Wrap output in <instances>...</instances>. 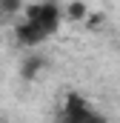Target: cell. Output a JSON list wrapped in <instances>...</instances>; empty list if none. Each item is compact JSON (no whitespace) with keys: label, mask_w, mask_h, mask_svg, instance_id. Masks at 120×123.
<instances>
[{"label":"cell","mask_w":120,"mask_h":123,"mask_svg":"<svg viewBox=\"0 0 120 123\" xmlns=\"http://www.w3.org/2000/svg\"><path fill=\"white\" fill-rule=\"evenodd\" d=\"M57 123H109L103 112H97L80 92H66L57 112Z\"/></svg>","instance_id":"6da1fadb"},{"label":"cell","mask_w":120,"mask_h":123,"mask_svg":"<svg viewBox=\"0 0 120 123\" xmlns=\"http://www.w3.org/2000/svg\"><path fill=\"white\" fill-rule=\"evenodd\" d=\"M23 14H26V23L40 26L46 31V37L57 34L63 23V9L57 3H31V6H23Z\"/></svg>","instance_id":"7a4b0ae2"},{"label":"cell","mask_w":120,"mask_h":123,"mask_svg":"<svg viewBox=\"0 0 120 123\" xmlns=\"http://www.w3.org/2000/svg\"><path fill=\"white\" fill-rule=\"evenodd\" d=\"M14 40L20 43V46H40L43 40H49L46 37V31L40 29V26H34V23H17L14 26Z\"/></svg>","instance_id":"3957f363"},{"label":"cell","mask_w":120,"mask_h":123,"mask_svg":"<svg viewBox=\"0 0 120 123\" xmlns=\"http://www.w3.org/2000/svg\"><path fill=\"white\" fill-rule=\"evenodd\" d=\"M43 69H46V57L37 55V52H31V55H26V57L20 60V80H23V83H34Z\"/></svg>","instance_id":"277c9868"},{"label":"cell","mask_w":120,"mask_h":123,"mask_svg":"<svg viewBox=\"0 0 120 123\" xmlns=\"http://www.w3.org/2000/svg\"><path fill=\"white\" fill-rule=\"evenodd\" d=\"M60 9H63V20L66 23H86V17L91 14V9L86 3H66Z\"/></svg>","instance_id":"5b68a950"},{"label":"cell","mask_w":120,"mask_h":123,"mask_svg":"<svg viewBox=\"0 0 120 123\" xmlns=\"http://www.w3.org/2000/svg\"><path fill=\"white\" fill-rule=\"evenodd\" d=\"M17 12H23V3H20V0H0V14L14 17Z\"/></svg>","instance_id":"8992f818"},{"label":"cell","mask_w":120,"mask_h":123,"mask_svg":"<svg viewBox=\"0 0 120 123\" xmlns=\"http://www.w3.org/2000/svg\"><path fill=\"white\" fill-rule=\"evenodd\" d=\"M103 20H106V14H103V12H91L89 17H86V29L97 31L100 26H103Z\"/></svg>","instance_id":"52a82bcc"},{"label":"cell","mask_w":120,"mask_h":123,"mask_svg":"<svg viewBox=\"0 0 120 123\" xmlns=\"http://www.w3.org/2000/svg\"><path fill=\"white\" fill-rule=\"evenodd\" d=\"M0 123H3V120H0Z\"/></svg>","instance_id":"ba28073f"}]
</instances>
